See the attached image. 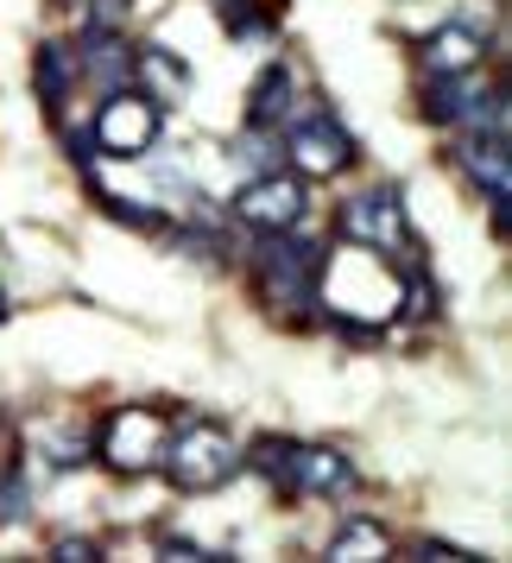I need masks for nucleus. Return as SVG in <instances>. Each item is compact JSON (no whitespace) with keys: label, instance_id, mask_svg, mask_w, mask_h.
Listing matches in <instances>:
<instances>
[{"label":"nucleus","instance_id":"6","mask_svg":"<svg viewBox=\"0 0 512 563\" xmlns=\"http://www.w3.org/2000/svg\"><path fill=\"white\" fill-rule=\"evenodd\" d=\"M158 133H165V102L140 96V89L96 102V153L102 158H146L158 146Z\"/></svg>","mask_w":512,"mask_h":563},{"label":"nucleus","instance_id":"9","mask_svg":"<svg viewBox=\"0 0 512 563\" xmlns=\"http://www.w3.org/2000/svg\"><path fill=\"white\" fill-rule=\"evenodd\" d=\"M512 133H461L456 140V158L461 172L487 190V203L500 216V229H512V153H507Z\"/></svg>","mask_w":512,"mask_h":563},{"label":"nucleus","instance_id":"11","mask_svg":"<svg viewBox=\"0 0 512 563\" xmlns=\"http://www.w3.org/2000/svg\"><path fill=\"white\" fill-rule=\"evenodd\" d=\"M481 26H468V20H449V26H436L418 57H424V77H475V64H481Z\"/></svg>","mask_w":512,"mask_h":563},{"label":"nucleus","instance_id":"7","mask_svg":"<svg viewBox=\"0 0 512 563\" xmlns=\"http://www.w3.org/2000/svg\"><path fill=\"white\" fill-rule=\"evenodd\" d=\"M342 229L355 234V247H374L386 260H411V222H405V190L374 184L342 209Z\"/></svg>","mask_w":512,"mask_h":563},{"label":"nucleus","instance_id":"21","mask_svg":"<svg viewBox=\"0 0 512 563\" xmlns=\"http://www.w3.org/2000/svg\"><path fill=\"white\" fill-rule=\"evenodd\" d=\"M418 563H481V558H468V551H456V544H418Z\"/></svg>","mask_w":512,"mask_h":563},{"label":"nucleus","instance_id":"13","mask_svg":"<svg viewBox=\"0 0 512 563\" xmlns=\"http://www.w3.org/2000/svg\"><path fill=\"white\" fill-rule=\"evenodd\" d=\"M291 108H298V77H291L285 64H266L259 82H254V96H247V128L272 133V128H285Z\"/></svg>","mask_w":512,"mask_h":563},{"label":"nucleus","instance_id":"10","mask_svg":"<svg viewBox=\"0 0 512 563\" xmlns=\"http://www.w3.org/2000/svg\"><path fill=\"white\" fill-rule=\"evenodd\" d=\"M77 57H82V77L102 82V96H121V89H133V77H140V57L127 52L121 32H108V26H82Z\"/></svg>","mask_w":512,"mask_h":563},{"label":"nucleus","instance_id":"22","mask_svg":"<svg viewBox=\"0 0 512 563\" xmlns=\"http://www.w3.org/2000/svg\"><path fill=\"white\" fill-rule=\"evenodd\" d=\"M0 323H7V298H0Z\"/></svg>","mask_w":512,"mask_h":563},{"label":"nucleus","instance_id":"12","mask_svg":"<svg viewBox=\"0 0 512 563\" xmlns=\"http://www.w3.org/2000/svg\"><path fill=\"white\" fill-rule=\"evenodd\" d=\"M77 82H82L77 45H64V38H45V45H38V64H32V89H38V102H45V108H64Z\"/></svg>","mask_w":512,"mask_h":563},{"label":"nucleus","instance_id":"2","mask_svg":"<svg viewBox=\"0 0 512 563\" xmlns=\"http://www.w3.org/2000/svg\"><path fill=\"white\" fill-rule=\"evenodd\" d=\"M266 482L279 494H348L355 487V456H342L330 443H298V437H259L247 450Z\"/></svg>","mask_w":512,"mask_h":563},{"label":"nucleus","instance_id":"5","mask_svg":"<svg viewBox=\"0 0 512 563\" xmlns=\"http://www.w3.org/2000/svg\"><path fill=\"white\" fill-rule=\"evenodd\" d=\"M165 443H171V431H165V411L158 406H114L102 418V437H96L102 462L121 468V475L158 468V462H165Z\"/></svg>","mask_w":512,"mask_h":563},{"label":"nucleus","instance_id":"18","mask_svg":"<svg viewBox=\"0 0 512 563\" xmlns=\"http://www.w3.org/2000/svg\"><path fill=\"white\" fill-rule=\"evenodd\" d=\"M102 209L114 216V222H133V229H146V234L165 229V216H158V209H133L127 197H108V190H102Z\"/></svg>","mask_w":512,"mask_h":563},{"label":"nucleus","instance_id":"4","mask_svg":"<svg viewBox=\"0 0 512 563\" xmlns=\"http://www.w3.org/2000/svg\"><path fill=\"white\" fill-rule=\"evenodd\" d=\"M355 133L335 121L330 108H291L285 114V158H291V172L298 178H342L348 165H355Z\"/></svg>","mask_w":512,"mask_h":563},{"label":"nucleus","instance_id":"3","mask_svg":"<svg viewBox=\"0 0 512 563\" xmlns=\"http://www.w3.org/2000/svg\"><path fill=\"white\" fill-rule=\"evenodd\" d=\"M158 468H165L171 487H183V494H209V487L234 482V475L247 468V456H241V443L229 437V424L190 418V424L165 443V462H158Z\"/></svg>","mask_w":512,"mask_h":563},{"label":"nucleus","instance_id":"14","mask_svg":"<svg viewBox=\"0 0 512 563\" xmlns=\"http://www.w3.org/2000/svg\"><path fill=\"white\" fill-rule=\"evenodd\" d=\"M487 89L475 77H424V114H431L436 128H468V114L481 102Z\"/></svg>","mask_w":512,"mask_h":563},{"label":"nucleus","instance_id":"19","mask_svg":"<svg viewBox=\"0 0 512 563\" xmlns=\"http://www.w3.org/2000/svg\"><path fill=\"white\" fill-rule=\"evenodd\" d=\"M52 558L57 563H96V558H102V544H96V538H57Z\"/></svg>","mask_w":512,"mask_h":563},{"label":"nucleus","instance_id":"8","mask_svg":"<svg viewBox=\"0 0 512 563\" xmlns=\"http://www.w3.org/2000/svg\"><path fill=\"white\" fill-rule=\"evenodd\" d=\"M304 209H310V178H298V172H259V178H247L241 197H234V216L254 234L298 229Z\"/></svg>","mask_w":512,"mask_h":563},{"label":"nucleus","instance_id":"20","mask_svg":"<svg viewBox=\"0 0 512 563\" xmlns=\"http://www.w3.org/2000/svg\"><path fill=\"white\" fill-rule=\"evenodd\" d=\"M26 512V482H20V468L0 482V519H20Z\"/></svg>","mask_w":512,"mask_h":563},{"label":"nucleus","instance_id":"17","mask_svg":"<svg viewBox=\"0 0 512 563\" xmlns=\"http://www.w3.org/2000/svg\"><path fill=\"white\" fill-rule=\"evenodd\" d=\"M89 437L82 431H38V462L45 468H77V462H89Z\"/></svg>","mask_w":512,"mask_h":563},{"label":"nucleus","instance_id":"1","mask_svg":"<svg viewBox=\"0 0 512 563\" xmlns=\"http://www.w3.org/2000/svg\"><path fill=\"white\" fill-rule=\"evenodd\" d=\"M323 273H330V247L298 229L259 234L254 247V285L272 310H316L323 305Z\"/></svg>","mask_w":512,"mask_h":563},{"label":"nucleus","instance_id":"15","mask_svg":"<svg viewBox=\"0 0 512 563\" xmlns=\"http://www.w3.org/2000/svg\"><path fill=\"white\" fill-rule=\"evenodd\" d=\"M330 563H380L392 558V532H386L380 519H367V512H355V519H342L330 538V551H323Z\"/></svg>","mask_w":512,"mask_h":563},{"label":"nucleus","instance_id":"16","mask_svg":"<svg viewBox=\"0 0 512 563\" xmlns=\"http://www.w3.org/2000/svg\"><path fill=\"white\" fill-rule=\"evenodd\" d=\"M140 77L153 82V102H178L183 89H190V70H183L171 52H158V45L153 52H140Z\"/></svg>","mask_w":512,"mask_h":563}]
</instances>
